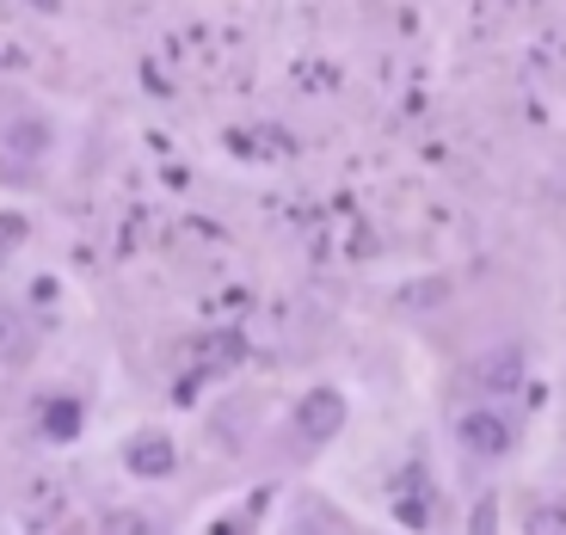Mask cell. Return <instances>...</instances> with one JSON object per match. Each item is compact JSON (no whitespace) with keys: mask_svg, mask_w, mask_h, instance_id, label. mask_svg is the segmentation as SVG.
<instances>
[{"mask_svg":"<svg viewBox=\"0 0 566 535\" xmlns=\"http://www.w3.org/2000/svg\"><path fill=\"white\" fill-rule=\"evenodd\" d=\"M530 535H566V505H536L530 511Z\"/></svg>","mask_w":566,"mask_h":535,"instance_id":"cell-6","label":"cell"},{"mask_svg":"<svg viewBox=\"0 0 566 535\" xmlns=\"http://www.w3.org/2000/svg\"><path fill=\"white\" fill-rule=\"evenodd\" d=\"M228 357H241V333H234V338H210V364H228Z\"/></svg>","mask_w":566,"mask_h":535,"instance_id":"cell-7","label":"cell"},{"mask_svg":"<svg viewBox=\"0 0 566 535\" xmlns=\"http://www.w3.org/2000/svg\"><path fill=\"white\" fill-rule=\"evenodd\" d=\"M345 424V400L333 395V388H314V395L296 400V431L308 437V443H333Z\"/></svg>","mask_w":566,"mask_h":535,"instance_id":"cell-2","label":"cell"},{"mask_svg":"<svg viewBox=\"0 0 566 535\" xmlns=\"http://www.w3.org/2000/svg\"><path fill=\"white\" fill-rule=\"evenodd\" d=\"M455 437H462V450H468V455H481V462H499V455H511V424L499 419V412H486V407L462 412Z\"/></svg>","mask_w":566,"mask_h":535,"instance_id":"cell-1","label":"cell"},{"mask_svg":"<svg viewBox=\"0 0 566 535\" xmlns=\"http://www.w3.org/2000/svg\"><path fill=\"white\" fill-rule=\"evenodd\" d=\"M105 529H136V535H142V529H148V517H142V511H117V517L105 523Z\"/></svg>","mask_w":566,"mask_h":535,"instance_id":"cell-9","label":"cell"},{"mask_svg":"<svg viewBox=\"0 0 566 535\" xmlns=\"http://www.w3.org/2000/svg\"><path fill=\"white\" fill-rule=\"evenodd\" d=\"M13 141H19V155H38V148H43V129H13Z\"/></svg>","mask_w":566,"mask_h":535,"instance_id":"cell-8","label":"cell"},{"mask_svg":"<svg viewBox=\"0 0 566 535\" xmlns=\"http://www.w3.org/2000/svg\"><path fill=\"white\" fill-rule=\"evenodd\" d=\"M474 381H481V388H499V395L517 388V381H524V352H517V345H499L493 357L474 364Z\"/></svg>","mask_w":566,"mask_h":535,"instance_id":"cell-3","label":"cell"},{"mask_svg":"<svg viewBox=\"0 0 566 535\" xmlns=\"http://www.w3.org/2000/svg\"><path fill=\"white\" fill-rule=\"evenodd\" d=\"M25 357H31V326L0 302V364L13 369V364H25Z\"/></svg>","mask_w":566,"mask_h":535,"instance_id":"cell-5","label":"cell"},{"mask_svg":"<svg viewBox=\"0 0 566 535\" xmlns=\"http://www.w3.org/2000/svg\"><path fill=\"white\" fill-rule=\"evenodd\" d=\"M124 462H129V474L160 480V474H172V443L167 437H136V443L124 450Z\"/></svg>","mask_w":566,"mask_h":535,"instance_id":"cell-4","label":"cell"}]
</instances>
